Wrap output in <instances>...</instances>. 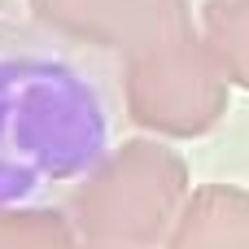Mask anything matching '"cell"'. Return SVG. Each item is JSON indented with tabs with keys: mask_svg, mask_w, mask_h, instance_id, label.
<instances>
[{
	"mask_svg": "<svg viewBox=\"0 0 249 249\" xmlns=\"http://www.w3.org/2000/svg\"><path fill=\"white\" fill-rule=\"evenodd\" d=\"M0 249H79V232L48 206H0Z\"/></svg>",
	"mask_w": 249,
	"mask_h": 249,
	"instance_id": "6",
	"label": "cell"
},
{
	"mask_svg": "<svg viewBox=\"0 0 249 249\" xmlns=\"http://www.w3.org/2000/svg\"><path fill=\"white\" fill-rule=\"evenodd\" d=\"M201 39L219 57L232 88L249 92V0H206L201 4Z\"/></svg>",
	"mask_w": 249,
	"mask_h": 249,
	"instance_id": "5",
	"label": "cell"
},
{
	"mask_svg": "<svg viewBox=\"0 0 249 249\" xmlns=\"http://www.w3.org/2000/svg\"><path fill=\"white\" fill-rule=\"evenodd\" d=\"M232 79L197 31H179L123 57L127 118L158 140H197L228 114Z\"/></svg>",
	"mask_w": 249,
	"mask_h": 249,
	"instance_id": "2",
	"label": "cell"
},
{
	"mask_svg": "<svg viewBox=\"0 0 249 249\" xmlns=\"http://www.w3.org/2000/svg\"><path fill=\"white\" fill-rule=\"evenodd\" d=\"M79 249H118V245H88V241H79Z\"/></svg>",
	"mask_w": 249,
	"mask_h": 249,
	"instance_id": "7",
	"label": "cell"
},
{
	"mask_svg": "<svg viewBox=\"0 0 249 249\" xmlns=\"http://www.w3.org/2000/svg\"><path fill=\"white\" fill-rule=\"evenodd\" d=\"M188 197V162L166 140L136 136L79 179L70 223L88 245L158 249L166 245Z\"/></svg>",
	"mask_w": 249,
	"mask_h": 249,
	"instance_id": "1",
	"label": "cell"
},
{
	"mask_svg": "<svg viewBox=\"0 0 249 249\" xmlns=\"http://www.w3.org/2000/svg\"><path fill=\"white\" fill-rule=\"evenodd\" d=\"M4 4H9V0H0V9H4Z\"/></svg>",
	"mask_w": 249,
	"mask_h": 249,
	"instance_id": "8",
	"label": "cell"
},
{
	"mask_svg": "<svg viewBox=\"0 0 249 249\" xmlns=\"http://www.w3.org/2000/svg\"><path fill=\"white\" fill-rule=\"evenodd\" d=\"M162 249H249V188L201 184Z\"/></svg>",
	"mask_w": 249,
	"mask_h": 249,
	"instance_id": "4",
	"label": "cell"
},
{
	"mask_svg": "<svg viewBox=\"0 0 249 249\" xmlns=\"http://www.w3.org/2000/svg\"><path fill=\"white\" fill-rule=\"evenodd\" d=\"M31 13L74 44L114 48L123 57L193 31L188 0H31Z\"/></svg>",
	"mask_w": 249,
	"mask_h": 249,
	"instance_id": "3",
	"label": "cell"
}]
</instances>
